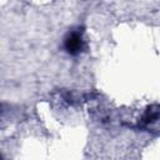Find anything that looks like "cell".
<instances>
[{"label":"cell","mask_w":160,"mask_h":160,"mask_svg":"<svg viewBox=\"0 0 160 160\" xmlns=\"http://www.w3.org/2000/svg\"><path fill=\"white\" fill-rule=\"evenodd\" d=\"M64 48L68 54L70 55H78L84 49V40L82 34L78 30L69 31L64 38Z\"/></svg>","instance_id":"obj_1"},{"label":"cell","mask_w":160,"mask_h":160,"mask_svg":"<svg viewBox=\"0 0 160 160\" xmlns=\"http://www.w3.org/2000/svg\"><path fill=\"white\" fill-rule=\"evenodd\" d=\"M141 122L145 129H151L154 125L160 124V106L158 105L149 106L141 119Z\"/></svg>","instance_id":"obj_2"}]
</instances>
